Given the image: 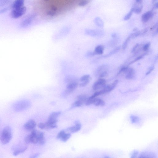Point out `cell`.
I'll return each mask as SVG.
<instances>
[{"label":"cell","mask_w":158,"mask_h":158,"mask_svg":"<svg viewBox=\"0 0 158 158\" xmlns=\"http://www.w3.org/2000/svg\"><path fill=\"white\" fill-rule=\"evenodd\" d=\"M31 101L26 99L19 100L13 104V109L15 112H19L24 111L29 108L31 106Z\"/></svg>","instance_id":"cell-1"},{"label":"cell","mask_w":158,"mask_h":158,"mask_svg":"<svg viewBox=\"0 0 158 158\" xmlns=\"http://www.w3.org/2000/svg\"><path fill=\"white\" fill-rule=\"evenodd\" d=\"M12 129L9 126H6L3 129L0 137V140L3 145L9 143L12 139Z\"/></svg>","instance_id":"cell-2"},{"label":"cell","mask_w":158,"mask_h":158,"mask_svg":"<svg viewBox=\"0 0 158 158\" xmlns=\"http://www.w3.org/2000/svg\"><path fill=\"white\" fill-rule=\"evenodd\" d=\"M26 8L25 7H23L19 8L13 9L11 13V18L17 19L21 17L26 13Z\"/></svg>","instance_id":"cell-3"},{"label":"cell","mask_w":158,"mask_h":158,"mask_svg":"<svg viewBox=\"0 0 158 158\" xmlns=\"http://www.w3.org/2000/svg\"><path fill=\"white\" fill-rule=\"evenodd\" d=\"M38 132L39 131L37 130H33L30 134L26 136L29 144H35L38 143Z\"/></svg>","instance_id":"cell-4"},{"label":"cell","mask_w":158,"mask_h":158,"mask_svg":"<svg viewBox=\"0 0 158 158\" xmlns=\"http://www.w3.org/2000/svg\"><path fill=\"white\" fill-rule=\"evenodd\" d=\"M12 150L13 151V155L17 156L24 153L27 149L26 146H22L21 145H15L13 146Z\"/></svg>","instance_id":"cell-5"},{"label":"cell","mask_w":158,"mask_h":158,"mask_svg":"<svg viewBox=\"0 0 158 158\" xmlns=\"http://www.w3.org/2000/svg\"><path fill=\"white\" fill-rule=\"evenodd\" d=\"M86 34L92 37L101 36L104 34L103 31L100 30L86 29L85 30Z\"/></svg>","instance_id":"cell-6"},{"label":"cell","mask_w":158,"mask_h":158,"mask_svg":"<svg viewBox=\"0 0 158 158\" xmlns=\"http://www.w3.org/2000/svg\"><path fill=\"white\" fill-rule=\"evenodd\" d=\"M106 81L104 78H100L94 83L92 86L94 90H96L103 88L106 84Z\"/></svg>","instance_id":"cell-7"},{"label":"cell","mask_w":158,"mask_h":158,"mask_svg":"<svg viewBox=\"0 0 158 158\" xmlns=\"http://www.w3.org/2000/svg\"><path fill=\"white\" fill-rule=\"evenodd\" d=\"M118 82V80L114 81L113 83L110 85H106L101 90L102 94L110 92L112 91L117 84Z\"/></svg>","instance_id":"cell-8"},{"label":"cell","mask_w":158,"mask_h":158,"mask_svg":"<svg viewBox=\"0 0 158 158\" xmlns=\"http://www.w3.org/2000/svg\"><path fill=\"white\" fill-rule=\"evenodd\" d=\"M74 123V126L67 128L66 130V131L73 133H76L80 131L82 127V125L80 121H75Z\"/></svg>","instance_id":"cell-9"},{"label":"cell","mask_w":158,"mask_h":158,"mask_svg":"<svg viewBox=\"0 0 158 158\" xmlns=\"http://www.w3.org/2000/svg\"><path fill=\"white\" fill-rule=\"evenodd\" d=\"M36 123L34 120H30L24 124L23 127L27 131H32L36 127Z\"/></svg>","instance_id":"cell-10"},{"label":"cell","mask_w":158,"mask_h":158,"mask_svg":"<svg viewBox=\"0 0 158 158\" xmlns=\"http://www.w3.org/2000/svg\"><path fill=\"white\" fill-rule=\"evenodd\" d=\"M35 16V15L33 14L27 17L21 23V26L23 28H25L29 26L33 20Z\"/></svg>","instance_id":"cell-11"},{"label":"cell","mask_w":158,"mask_h":158,"mask_svg":"<svg viewBox=\"0 0 158 158\" xmlns=\"http://www.w3.org/2000/svg\"><path fill=\"white\" fill-rule=\"evenodd\" d=\"M154 15L152 11H148L142 15V21L144 22H147L153 17Z\"/></svg>","instance_id":"cell-12"},{"label":"cell","mask_w":158,"mask_h":158,"mask_svg":"<svg viewBox=\"0 0 158 158\" xmlns=\"http://www.w3.org/2000/svg\"><path fill=\"white\" fill-rule=\"evenodd\" d=\"M140 158H156L155 154L152 152L144 151L141 152L139 155Z\"/></svg>","instance_id":"cell-13"},{"label":"cell","mask_w":158,"mask_h":158,"mask_svg":"<svg viewBox=\"0 0 158 158\" xmlns=\"http://www.w3.org/2000/svg\"><path fill=\"white\" fill-rule=\"evenodd\" d=\"M126 74L125 77L127 80H132L135 76V71L133 68H129L125 72Z\"/></svg>","instance_id":"cell-14"},{"label":"cell","mask_w":158,"mask_h":158,"mask_svg":"<svg viewBox=\"0 0 158 158\" xmlns=\"http://www.w3.org/2000/svg\"><path fill=\"white\" fill-rule=\"evenodd\" d=\"M79 80H80L77 77L73 75H68L64 78L65 82L67 84L74 82H78Z\"/></svg>","instance_id":"cell-15"},{"label":"cell","mask_w":158,"mask_h":158,"mask_svg":"<svg viewBox=\"0 0 158 158\" xmlns=\"http://www.w3.org/2000/svg\"><path fill=\"white\" fill-rule=\"evenodd\" d=\"M24 1L25 0H15L12 5L13 8L17 9L23 7Z\"/></svg>","instance_id":"cell-16"},{"label":"cell","mask_w":158,"mask_h":158,"mask_svg":"<svg viewBox=\"0 0 158 158\" xmlns=\"http://www.w3.org/2000/svg\"><path fill=\"white\" fill-rule=\"evenodd\" d=\"M46 143L44 134L42 132L39 131L38 133V143L39 145H43Z\"/></svg>","instance_id":"cell-17"},{"label":"cell","mask_w":158,"mask_h":158,"mask_svg":"<svg viewBox=\"0 0 158 158\" xmlns=\"http://www.w3.org/2000/svg\"><path fill=\"white\" fill-rule=\"evenodd\" d=\"M92 104L94 106H103L105 105L104 101L100 98H93Z\"/></svg>","instance_id":"cell-18"},{"label":"cell","mask_w":158,"mask_h":158,"mask_svg":"<svg viewBox=\"0 0 158 158\" xmlns=\"http://www.w3.org/2000/svg\"><path fill=\"white\" fill-rule=\"evenodd\" d=\"M143 6L141 3H136L133 7L134 12L137 14L140 13L143 9Z\"/></svg>","instance_id":"cell-19"},{"label":"cell","mask_w":158,"mask_h":158,"mask_svg":"<svg viewBox=\"0 0 158 158\" xmlns=\"http://www.w3.org/2000/svg\"><path fill=\"white\" fill-rule=\"evenodd\" d=\"M104 50V47L103 46L98 45L96 47L94 51L96 55H102L103 54Z\"/></svg>","instance_id":"cell-20"},{"label":"cell","mask_w":158,"mask_h":158,"mask_svg":"<svg viewBox=\"0 0 158 158\" xmlns=\"http://www.w3.org/2000/svg\"><path fill=\"white\" fill-rule=\"evenodd\" d=\"M78 82H74L67 84L66 89L74 91L78 87Z\"/></svg>","instance_id":"cell-21"},{"label":"cell","mask_w":158,"mask_h":158,"mask_svg":"<svg viewBox=\"0 0 158 158\" xmlns=\"http://www.w3.org/2000/svg\"><path fill=\"white\" fill-rule=\"evenodd\" d=\"M94 22L96 25L98 27H102L104 26V22L99 17H96L95 18Z\"/></svg>","instance_id":"cell-22"},{"label":"cell","mask_w":158,"mask_h":158,"mask_svg":"<svg viewBox=\"0 0 158 158\" xmlns=\"http://www.w3.org/2000/svg\"><path fill=\"white\" fill-rule=\"evenodd\" d=\"M84 104V102H82L77 100L76 101L74 102L71 106L70 109H72L73 108L77 107H80Z\"/></svg>","instance_id":"cell-23"},{"label":"cell","mask_w":158,"mask_h":158,"mask_svg":"<svg viewBox=\"0 0 158 158\" xmlns=\"http://www.w3.org/2000/svg\"><path fill=\"white\" fill-rule=\"evenodd\" d=\"M77 100H80L83 102H84V104H85L86 102L88 100V97L85 95L80 94L77 97Z\"/></svg>","instance_id":"cell-24"},{"label":"cell","mask_w":158,"mask_h":158,"mask_svg":"<svg viewBox=\"0 0 158 158\" xmlns=\"http://www.w3.org/2000/svg\"><path fill=\"white\" fill-rule=\"evenodd\" d=\"M73 91H74L73 90L66 89L62 92L61 96L63 97H66L72 93Z\"/></svg>","instance_id":"cell-25"},{"label":"cell","mask_w":158,"mask_h":158,"mask_svg":"<svg viewBox=\"0 0 158 158\" xmlns=\"http://www.w3.org/2000/svg\"><path fill=\"white\" fill-rule=\"evenodd\" d=\"M130 118L132 123L133 124L137 123L140 120V118L139 117L133 115L130 116Z\"/></svg>","instance_id":"cell-26"},{"label":"cell","mask_w":158,"mask_h":158,"mask_svg":"<svg viewBox=\"0 0 158 158\" xmlns=\"http://www.w3.org/2000/svg\"><path fill=\"white\" fill-rule=\"evenodd\" d=\"M71 136V134L70 133H65L61 138L60 140L62 141L65 143L69 139Z\"/></svg>","instance_id":"cell-27"},{"label":"cell","mask_w":158,"mask_h":158,"mask_svg":"<svg viewBox=\"0 0 158 158\" xmlns=\"http://www.w3.org/2000/svg\"><path fill=\"white\" fill-rule=\"evenodd\" d=\"M133 12L134 8L133 7L130 10L129 12L127 15H126L124 17V20L127 21L129 19L132 17Z\"/></svg>","instance_id":"cell-28"},{"label":"cell","mask_w":158,"mask_h":158,"mask_svg":"<svg viewBox=\"0 0 158 158\" xmlns=\"http://www.w3.org/2000/svg\"><path fill=\"white\" fill-rule=\"evenodd\" d=\"M61 113L60 112H53L51 113L49 118H57Z\"/></svg>","instance_id":"cell-29"},{"label":"cell","mask_w":158,"mask_h":158,"mask_svg":"<svg viewBox=\"0 0 158 158\" xmlns=\"http://www.w3.org/2000/svg\"><path fill=\"white\" fill-rule=\"evenodd\" d=\"M121 49V47L118 46L116 48L114 49L113 50L111 51L108 54L106 55V56H104V57H106L111 56L114 54H115L118 52Z\"/></svg>","instance_id":"cell-30"},{"label":"cell","mask_w":158,"mask_h":158,"mask_svg":"<svg viewBox=\"0 0 158 158\" xmlns=\"http://www.w3.org/2000/svg\"><path fill=\"white\" fill-rule=\"evenodd\" d=\"M45 124V129L49 130L51 129L56 128L58 127V126L56 124L49 125L47 124L46 123Z\"/></svg>","instance_id":"cell-31"},{"label":"cell","mask_w":158,"mask_h":158,"mask_svg":"<svg viewBox=\"0 0 158 158\" xmlns=\"http://www.w3.org/2000/svg\"><path fill=\"white\" fill-rule=\"evenodd\" d=\"M140 34L141 31H135V33L130 34L129 36L130 37V38L133 39L138 37Z\"/></svg>","instance_id":"cell-32"},{"label":"cell","mask_w":158,"mask_h":158,"mask_svg":"<svg viewBox=\"0 0 158 158\" xmlns=\"http://www.w3.org/2000/svg\"><path fill=\"white\" fill-rule=\"evenodd\" d=\"M92 79L90 76L89 74H86L82 76L80 80L81 82L89 80V79Z\"/></svg>","instance_id":"cell-33"},{"label":"cell","mask_w":158,"mask_h":158,"mask_svg":"<svg viewBox=\"0 0 158 158\" xmlns=\"http://www.w3.org/2000/svg\"><path fill=\"white\" fill-rule=\"evenodd\" d=\"M130 37L129 36L127 39H126L125 42L124 43L123 46H122V48L124 50H125L127 47L128 43L130 40Z\"/></svg>","instance_id":"cell-34"},{"label":"cell","mask_w":158,"mask_h":158,"mask_svg":"<svg viewBox=\"0 0 158 158\" xmlns=\"http://www.w3.org/2000/svg\"><path fill=\"white\" fill-rule=\"evenodd\" d=\"M11 1V0H0V7L6 5Z\"/></svg>","instance_id":"cell-35"},{"label":"cell","mask_w":158,"mask_h":158,"mask_svg":"<svg viewBox=\"0 0 158 158\" xmlns=\"http://www.w3.org/2000/svg\"><path fill=\"white\" fill-rule=\"evenodd\" d=\"M139 151L137 150H134L132 153L131 155V158H135L139 155Z\"/></svg>","instance_id":"cell-36"},{"label":"cell","mask_w":158,"mask_h":158,"mask_svg":"<svg viewBox=\"0 0 158 158\" xmlns=\"http://www.w3.org/2000/svg\"><path fill=\"white\" fill-rule=\"evenodd\" d=\"M91 79H89V80L82 82L81 83L79 84V86L81 87H84L87 85L89 83Z\"/></svg>","instance_id":"cell-37"},{"label":"cell","mask_w":158,"mask_h":158,"mask_svg":"<svg viewBox=\"0 0 158 158\" xmlns=\"http://www.w3.org/2000/svg\"><path fill=\"white\" fill-rule=\"evenodd\" d=\"M96 54L94 52L92 51H89L87 52L85 54V57L86 58H89L95 56Z\"/></svg>","instance_id":"cell-38"},{"label":"cell","mask_w":158,"mask_h":158,"mask_svg":"<svg viewBox=\"0 0 158 158\" xmlns=\"http://www.w3.org/2000/svg\"><path fill=\"white\" fill-rule=\"evenodd\" d=\"M146 54H146V53L145 54H144L143 55H141V56H140L139 57H137L136 59H135V60H134L132 61L131 62H130L129 63V65H131V64H133V63H134V62H135L137 61L138 60H140V59H141L142 58H143L144 57V56H145V55H146Z\"/></svg>","instance_id":"cell-39"},{"label":"cell","mask_w":158,"mask_h":158,"mask_svg":"<svg viewBox=\"0 0 158 158\" xmlns=\"http://www.w3.org/2000/svg\"><path fill=\"white\" fill-rule=\"evenodd\" d=\"M65 133V131L64 130H62V131L59 132L57 136V139H60L64 135Z\"/></svg>","instance_id":"cell-40"},{"label":"cell","mask_w":158,"mask_h":158,"mask_svg":"<svg viewBox=\"0 0 158 158\" xmlns=\"http://www.w3.org/2000/svg\"><path fill=\"white\" fill-rule=\"evenodd\" d=\"M102 94V93L101 91H100L94 93L93 95L92 96H90L89 98H96V97Z\"/></svg>","instance_id":"cell-41"},{"label":"cell","mask_w":158,"mask_h":158,"mask_svg":"<svg viewBox=\"0 0 158 158\" xmlns=\"http://www.w3.org/2000/svg\"><path fill=\"white\" fill-rule=\"evenodd\" d=\"M88 3V1L86 0L81 1L79 3V5L81 7L87 5Z\"/></svg>","instance_id":"cell-42"},{"label":"cell","mask_w":158,"mask_h":158,"mask_svg":"<svg viewBox=\"0 0 158 158\" xmlns=\"http://www.w3.org/2000/svg\"><path fill=\"white\" fill-rule=\"evenodd\" d=\"M151 43L150 42H149L147 43V44L144 46L143 47V50L145 51H147L148 50L150 46H151Z\"/></svg>","instance_id":"cell-43"},{"label":"cell","mask_w":158,"mask_h":158,"mask_svg":"<svg viewBox=\"0 0 158 158\" xmlns=\"http://www.w3.org/2000/svg\"><path fill=\"white\" fill-rule=\"evenodd\" d=\"M128 68V67H123V68H122L120 70L119 72H118V73L117 75L119 74H120L122 72H125V71L126 70H127Z\"/></svg>","instance_id":"cell-44"},{"label":"cell","mask_w":158,"mask_h":158,"mask_svg":"<svg viewBox=\"0 0 158 158\" xmlns=\"http://www.w3.org/2000/svg\"><path fill=\"white\" fill-rule=\"evenodd\" d=\"M9 9V7H6L0 10V14L4 13Z\"/></svg>","instance_id":"cell-45"},{"label":"cell","mask_w":158,"mask_h":158,"mask_svg":"<svg viewBox=\"0 0 158 158\" xmlns=\"http://www.w3.org/2000/svg\"><path fill=\"white\" fill-rule=\"evenodd\" d=\"M47 14L48 15L51 16H54L56 14V13L55 12L52 10L47 11Z\"/></svg>","instance_id":"cell-46"},{"label":"cell","mask_w":158,"mask_h":158,"mask_svg":"<svg viewBox=\"0 0 158 158\" xmlns=\"http://www.w3.org/2000/svg\"><path fill=\"white\" fill-rule=\"evenodd\" d=\"M38 127L40 129H45V123H40L38 125Z\"/></svg>","instance_id":"cell-47"},{"label":"cell","mask_w":158,"mask_h":158,"mask_svg":"<svg viewBox=\"0 0 158 158\" xmlns=\"http://www.w3.org/2000/svg\"><path fill=\"white\" fill-rule=\"evenodd\" d=\"M107 72H106V71H104V72H103L100 74L99 76V77L101 78L107 76Z\"/></svg>","instance_id":"cell-48"},{"label":"cell","mask_w":158,"mask_h":158,"mask_svg":"<svg viewBox=\"0 0 158 158\" xmlns=\"http://www.w3.org/2000/svg\"><path fill=\"white\" fill-rule=\"evenodd\" d=\"M154 66H152L151 67H150V68H149V71L146 74V76H147V75H149L150 73H151L152 72V71L154 70Z\"/></svg>","instance_id":"cell-49"},{"label":"cell","mask_w":158,"mask_h":158,"mask_svg":"<svg viewBox=\"0 0 158 158\" xmlns=\"http://www.w3.org/2000/svg\"><path fill=\"white\" fill-rule=\"evenodd\" d=\"M40 155V153H35V154H34V155H33L31 156L30 157L31 158H37Z\"/></svg>","instance_id":"cell-50"},{"label":"cell","mask_w":158,"mask_h":158,"mask_svg":"<svg viewBox=\"0 0 158 158\" xmlns=\"http://www.w3.org/2000/svg\"><path fill=\"white\" fill-rule=\"evenodd\" d=\"M139 46V44H137L135 46H134L132 50V52L133 53L137 49V47Z\"/></svg>","instance_id":"cell-51"},{"label":"cell","mask_w":158,"mask_h":158,"mask_svg":"<svg viewBox=\"0 0 158 158\" xmlns=\"http://www.w3.org/2000/svg\"><path fill=\"white\" fill-rule=\"evenodd\" d=\"M51 8L52 10L55 12H56L58 9L54 5L51 6Z\"/></svg>","instance_id":"cell-52"},{"label":"cell","mask_w":158,"mask_h":158,"mask_svg":"<svg viewBox=\"0 0 158 158\" xmlns=\"http://www.w3.org/2000/svg\"><path fill=\"white\" fill-rule=\"evenodd\" d=\"M158 8V3H156L154 5L153 9H157Z\"/></svg>","instance_id":"cell-53"},{"label":"cell","mask_w":158,"mask_h":158,"mask_svg":"<svg viewBox=\"0 0 158 158\" xmlns=\"http://www.w3.org/2000/svg\"><path fill=\"white\" fill-rule=\"evenodd\" d=\"M148 31V29L147 28H145V29H144L143 31H142V32L141 33V34L142 35L144 34L147 33V32Z\"/></svg>","instance_id":"cell-54"},{"label":"cell","mask_w":158,"mask_h":158,"mask_svg":"<svg viewBox=\"0 0 158 158\" xmlns=\"http://www.w3.org/2000/svg\"><path fill=\"white\" fill-rule=\"evenodd\" d=\"M158 27V23L157 22L151 28V30H153L155 29Z\"/></svg>","instance_id":"cell-55"},{"label":"cell","mask_w":158,"mask_h":158,"mask_svg":"<svg viewBox=\"0 0 158 158\" xmlns=\"http://www.w3.org/2000/svg\"><path fill=\"white\" fill-rule=\"evenodd\" d=\"M136 3L140 4L143 2V0H135Z\"/></svg>","instance_id":"cell-56"},{"label":"cell","mask_w":158,"mask_h":158,"mask_svg":"<svg viewBox=\"0 0 158 158\" xmlns=\"http://www.w3.org/2000/svg\"><path fill=\"white\" fill-rule=\"evenodd\" d=\"M111 36L113 38H115L117 37V35L116 33H113L112 34Z\"/></svg>","instance_id":"cell-57"},{"label":"cell","mask_w":158,"mask_h":158,"mask_svg":"<svg viewBox=\"0 0 158 158\" xmlns=\"http://www.w3.org/2000/svg\"><path fill=\"white\" fill-rule=\"evenodd\" d=\"M158 29L157 28L156 30L155 31V32H154L153 33V36H155V35H156L158 34Z\"/></svg>","instance_id":"cell-58"},{"label":"cell","mask_w":158,"mask_h":158,"mask_svg":"<svg viewBox=\"0 0 158 158\" xmlns=\"http://www.w3.org/2000/svg\"><path fill=\"white\" fill-rule=\"evenodd\" d=\"M138 31V30L136 28L134 29L133 30V31H135H135Z\"/></svg>","instance_id":"cell-59"},{"label":"cell","mask_w":158,"mask_h":158,"mask_svg":"<svg viewBox=\"0 0 158 158\" xmlns=\"http://www.w3.org/2000/svg\"><path fill=\"white\" fill-rule=\"evenodd\" d=\"M157 1V0H152V2L153 3L156 2Z\"/></svg>","instance_id":"cell-60"},{"label":"cell","mask_w":158,"mask_h":158,"mask_svg":"<svg viewBox=\"0 0 158 158\" xmlns=\"http://www.w3.org/2000/svg\"><path fill=\"white\" fill-rule=\"evenodd\" d=\"M104 157L105 158H110V157L109 156H105Z\"/></svg>","instance_id":"cell-61"},{"label":"cell","mask_w":158,"mask_h":158,"mask_svg":"<svg viewBox=\"0 0 158 158\" xmlns=\"http://www.w3.org/2000/svg\"><path fill=\"white\" fill-rule=\"evenodd\" d=\"M44 1H48V0H44Z\"/></svg>","instance_id":"cell-62"}]
</instances>
